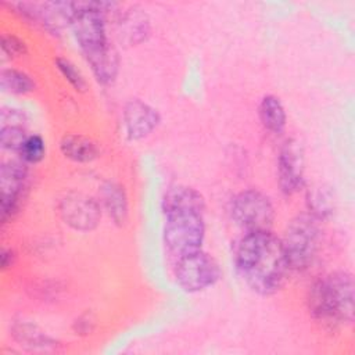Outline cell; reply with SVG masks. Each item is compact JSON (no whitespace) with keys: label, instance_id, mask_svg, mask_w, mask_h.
Wrapping results in <instances>:
<instances>
[{"label":"cell","instance_id":"obj_20","mask_svg":"<svg viewBox=\"0 0 355 355\" xmlns=\"http://www.w3.org/2000/svg\"><path fill=\"white\" fill-rule=\"evenodd\" d=\"M44 153H46L44 140L39 135H31L24 141L18 154L21 155V159L25 164H37L39 161L43 159Z\"/></svg>","mask_w":355,"mask_h":355},{"label":"cell","instance_id":"obj_12","mask_svg":"<svg viewBox=\"0 0 355 355\" xmlns=\"http://www.w3.org/2000/svg\"><path fill=\"white\" fill-rule=\"evenodd\" d=\"M182 209H197L205 211L204 197L194 189L187 186L171 187L162 198V211H182Z\"/></svg>","mask_w":355,"mask_h":355},{"label":"cell","instance_id":"obj_13","mask_svg":"<svg viewBox=\"0 0 355 355\" xmlns=\"http://www.w3.org/2000/svg\"><path fill=\"white\" fill-rule=\"evenodd\" d=\"M100 197L110 218L116 225H123L128 219V198L123 187L114 182H105L100 189Z\"/></svg>","mask_w":355,"mask_h":355},{"label":"cell","instance_id":"obj_9","mask_svg":"<svg viewBox=\"0 0 355 355\" xmlns=\"http://www.w3.org/2000/svg\"><path fill=\"white\" fill-rule=\"evenodd\" d=\"M60 214L67 225L75 230H93L101 218L100 204L85 194L69 193L60 201Z\"/></svg>","mask_w":355,"mask_h":355},{"label":"cell","instance_id":"obj_10","mask_svg":"<svg viewBox=\"0 0 355 355\" xmlns=\"http://www.w3.org/2000/svg\"><path fill=\"white\" fill-rule=\"evenodd\" d=\"M157 110L139 98L126 103L123 110V122L129 139L139 140L148 136L159 123Z\"/></svg>","mask_w":355,"mask_h":355},{"label":"cell","instance_id":"obj_22","mask_svg":"<svg viewBox=\"0 0 355 355\" xmlns=\"http://www.w3.org/2000/svg\"><path fill=\"white\" fill-rule=\"evenodd\" d=\"M55 65L58 68V71L61 72V75L76 89V90H83L86 87V82L83 75L80 73V71L67 58L58 57L55 60Z\"/></svg>","mask_w":355,"mask_h":355},{"label":"cell","instance_id":"obj_21","mask_svg":"<svg viewBox=\"0 0 355 355\" xmlns=\"http://www.w3.org/2000/svg\"><path fill=\"white\" fill-rule=\"evenodd\" d=\"M26 137H28V135H26L24 126H14V125H3L1 126L0 144L4 150L19 153Z\"/></svg>","mask_w":355,"mask_h":355},{"label":"cell","instance_id":"obj_7","mask_svg":"<svg viewBox=\"0 0 355 355\" xmlns=\"http://www.w3.org/2000/svg\"><path fill=\"white\" fill-rule=\"evenodd\" d=\"M28 183V168L25 162L8 161L0 168V202L1 222L7 223L19 208Z\"/></svg>","mask_w":355,"mask_h":355},{"label":"cell","instance_id":"obj_19","mask_svg":"<svg viewBox=\"0 0 355 355\" xmlns=\"http://www.w3.org/2000/svg\"><path fill=\"white\" fill-rule=\"evenodd\" d=\"M12 334L15 338L21 343H25V345H35V347H46L49 344H53L54 341L43 334L35 324L25 323V322H18L12 327Z\"/></svg>","mask_w":355,"mask_h":355},{"label":"cell","instance_id":"obj_16","mask_svg":"<svg viewBox=\"0 0 355 355\" xmlns=\"http://www.w3.org/2000/svg\"><path fill=\"white\" fill-rule=\"evenodd\" d=\"M259 119L266 130L280 135L286 126V111L276 96L268 94L259 104Z\"/></svg>","mask_w":355,"mask_h":355},{"label":"cell","instance_id":"obj_25","mask_svg":"<svg viewBox=\"0 0 355 355\" xmlns=\"http://www.w3.org/2000/svg\"><path fill=\"white\" fill-rule=\"evenodd\" d=\"M15 255L11 248H3L1 251V269H7L14 263Z\"/></svg>","mask_w":355,"mask_h":355},{"label":"cell","instance_id":"obj_8","mask_svg":"<svg viewBox=\"0 0 355 355\" xmlns=\"http://www.w3.org/2000/svg\"><path fill=\"white\" fill-rule=\"evenodd\" d=\"M277 179L280 190L291 196L304 186V148L295 139H287L277 157Z\"/></svg>","mask_w":355,"mask_h":355},{"label":"cell","instance_id":"obj_24","mask_svg":"<svg viewBox=\"0 0 355 355\" xmlns=\"http://www.w3.org/2000/svg\"><path fill=\"white\" fill-rule=\"evenodd\" d=\"M25 115L19 110L12 108H3L1 111V126L3 125H14V126H24Z\"/></svg>","mask_w":355,"mask_h":355},{"label":"cell","instance_id":"obj_14","mask_svg":"<svg viewBox=\"0 0 355 355\" xmlns=\"http://www.w3.org/2000/svg\"><path fill=\"white\" fill-rule=\"evenodd\" d=\"M60 148L64 157L73 162H90L100 154L97 143L82 135L64 136Z\"/></svg>","mask_w":355,"mask_h":355},{"label":"cell","instance_id":"obj_23","mask_svg":"<svg viewBox=\"0 0 355 355\" xmlns=\"http://www.w3.org/2000/svg\"><path fill=\"white\" fill-rule=\"evenodd\" d=\"M1 51L4 55H7L10 58L21 57L26 53V46L21 39H18L14 35H3L1 36Z\"/></svg>","mask_w":355,"mask_h":355},{"label":"cell","instance_id":"obj_11","mask_svg":"<svg viewBox=\"0 0 355 355\" xmlns=\"http://www.w3.org/2000/svg\"><path fill=\"white\" fill-rule=\"evenodd\" d=\"M118 26H119L118 33L121 39L126 40L130 44H136L146 40L150 32V24L146 12H143V10H139L136 7L129 8L123 14H121Z\"/></svg>","mask_w":355,"mask_h":355},{"label":"cell","instance_id":"obj_4","mask_svg":"<svg viewBox=\"0 0 355 355\" xmlns=\"http://www.w3.org/2000/svg\"><path fill=\"white\" fill-rule=\"evenodd\" d=\"M204 237V211L182 209L165 212L164 243L176 258L201 250Z\"/></svg>","mask_w":355,"mask_h":355},{"label":"cell","instance_id":"obj_15","mask_svg":"<svg viewBox=\"0 0 355 355\" xmlns=\"http://www.w3.org/2000/svg\"><path fill=\"white\" fill-rule=\"evenodd\" d=\"M86 61L100 83L107 85L116 78L119 69V58L114 46H110L108 49L97 54L86 57Z\"/></svg>","mask_w":355,"mask_h":355},{"label":"cell","instance_id":"obj_1","mask_svg":"<svg viewBox=\"0 0 355 355\" xmlns=\"http://www.w3.org/2000/svg\"><path fill=\"white\" fill-rule=\"evenodd\" d=\"M234 263L245 284L261 295L277 293L290 270L282 240L270 230L245 232L236 243Z\"/></svg>","mask_w":355,"mask_h":355},{"label":"cell","instance_id":"obj_3","mask_svg":"<svg viewBox=\"0 0 355 355\" xmlns=\"http://www.w3.org/2000/svg\"><path fill=\"white\" fill-rule=\"evenodd\" d=\"M319 222L308 212L297 215L288 223L280 240L290 269L301 272L313 263L320 244Z\"/></svg>","mask_w":355,"mask_h":355},{"label":"cell","instance_id":"obj_6","mask_svg":"<svg viewBox=\"0 0 355 355\" xmlns=\"http://www.w3.org/2000/svg\"><path fill=\"white\" fill-rule=\"evenodd\" d=\"M175 277L182 290L197 293L214 286L220 277V269L209 254L198 250L178 258Z\"/></svg>","mask_w":355,"mask_h":355},{"label":"cell","instance_id":"obj_2","mask_svg":"<svg viewBox=\"0 0 355 355\" xmlns=\"http://www.w3.org/2000/svg\"><path fill=\"white\" fill-rule=\"evenodd\" d=\"M311 315L324 326L337 327L354 320V279L349 272L338 270L316 280L308 295Z\"/></svg>","mask_w":355,"mask_h":355},{"label":"cell","instance_id":"obj_5","mask_svg":"<svg viewBox=\"0 0 355 355\" xmlns=\"http://www.w3.org/2000/svg\"><path fill=\"white\" fill-rule=\"evenodd\" d=\"M229 211L233 222L244 232L270 230L275 219L269 197L255 189L237 193L230 201Z\"/></svg>","mask_w":355,"mask_h":355},{"label":"cell","instance_id":"obj_18","mask_svg":"<svg viewBox=\"0 0 355 355\" xmlns=\"http://www.w3.org/2000/svg\"><path fill=\"white\" fill-rule=\"evenodd\" d=\"M1 89L12 94H26L35 90V82L22 71L7 68L1 71Z\"/></svg>","mask_w":355,"mask_h":355},{"label":"cell","instance_id":"obj_17","mask_svg":"<svg viewBox=\"0 0 355 355\" xmlns=\"http://www.w3.org/2000/svg\"><path fill=\"white\" fill-rule=\"evenodd\" d=\"M306 205L312 216L322 220L329 218L334 209L333 194L324 186L312 187L306 193Z\"/></svg>","mask_w":355,"mask_h":355}]
</instances>
